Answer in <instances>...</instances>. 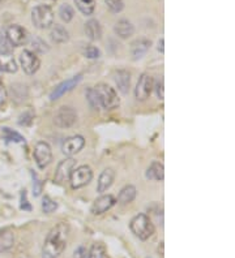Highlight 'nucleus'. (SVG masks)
<instances>
[{"label":"nucleus","mask_w":235,"mask_h":258,"mask_svg":"<svg viewBox=\"0 0 235 258\" xmlns=\"http://www.w3.org/2000/svg\"><path fill=\"white\" fill-rule=\"evenodd\" d=\"M69 227L67 223H59L47 233L42 248V258H58L67 248Z\"/></svg>","instance_id":"1"},{"label":"nucleus","mask_w":235,"mask_h":258,"mask_svg":"<svg viewBox=\"0 0 235 258\" xmlns=\"http://www.w3.org/2000/svg\"><path fill=\"white\" fill-rule=\"evenodd\" d=\"M129 228H131L132 233L143 241L151 239L156 231L151 218L145 214H138L132 218V221L129 222Z\"/></svg>","instance_id":"2"},{"label":"nucleus","mask_w":235,"mask_h":258,"mask_svg":"<svg viewBox=\"0 0 235 258\" xmlns=\"http://www.w3.org/2000/svg\"><path fill=\"white\" fill-rule=\"evenodd\" d=\"M94 92L97 94L98 102H100V107L105 110H115L119 107L120 99L116 94L115 89L106 84H98L94 86Z\"/></svg>","instance_id":"3"},{"label":"nucleus","mask_w":235,"mask_h":258,"mask_svg":"<svg viewBox=\"0 0 235 258\" xmlns=\"http://www.w3.org/2000/svg\"><path fill=\"white\" fill-rule=\"evenodd\" d=\"M31 21L38 29H49L54 25V12L49 6H37L31 11Z\"/></svg>","instance_id":"4"},{"label":"nucleus","mask_w":235,"mask_h":258,"mask_svg":"<svg viewBox=\"0 0 235 258\" xmlns=\"http://www.w3.org/2000/svg\"><path fill=\"white\" fill-rule=\"evenodd\" d=\"M93 179V171L89 166H80L77 168H73L71 176H69V181H71V186L73 189H80L82 186L88 185Z\"/></svg>","instance_id":"5"},{"label":"nucleus","mask_w":235,"mask_h":258,"mask_svg":"<svg viewBox=\"0 0 235 258\" xmlns=\"http://www.w3.org/2000/svg\"><path fill=\"white\" fill-rule=\"evenodd\" d=\"M4 35L13 47H21L29 41L28 30L20 25H10L6 29Z\"/></svg>","instance_id":"6"},{"label":"nucleus","mask_w":235,"mask_h":258,"mask_svg":"<svg viewBox=\"0 0 235 258\" xmlns=\"http://www.w3.org/2000/svg\"><path fill=\"white\" fill-rule=\"evenodd\" d=\"M77 120V113L72 107H66L63 106L57 111L54 116V123L59 128H71Z\"/></svg>","instance_id":"7"},{"label":"nucleus","mask_w":235,"mask_h":258,"mask_svg":"<svg viewBox=\"0 0 235 258\" xmlns=\"http://www.w3.org/2000/svg\"><path fill=\"white\" fill-rule=\"evenodd\" d=\"M154 86V80L151 75H141V77L138 79L137 85L135 88V97L137 101L144 102L147 101L148 98L151 97L152 92H153Z\"/></svg>","instance_id":"8"},{"label":"nucleus","mask_w":235,"mask_h":258,"mask_svg":"<svg viewBox=\"0 0 235 258\" xmlns=\"http://www.w3.org/2000/svg\"><path fill=\"white\" fill-rule=\"evenodd\" d=\"M34 159L35 163L39 168H44L53 161V150H51V146L44 141L37 142V145L34 146Z\"/></svg>","instance_id":"9"},{"label":"nucleus","mask_w":235,"mask_h":258,"mask_svg":"<svg viewBox=\"0 0 235 258\" xmlns=\"http://www.w3.org/2000/svg\"><path fill=\"white\" fill-rule=\"evenodd\" d=\"M20 64H21L22 71L26 73V75H34L39 67H41V60L39 57L35 55V52L30 50H24L20 55Z\"/></svg>","instance_id":"10"},{"label":"nucleus","mask_w":235,"mask_h":258,"mask_svg":"<svg viewBox=\"0 0 235 258\" xmlns=\"http://www.w3.org/2000/svg\"><path fill=\"white\" fill-rule=\"evenodd\" d=\"M82 80V75H77V76H73V77H71L69 80H67V81L62 82L60 85H58L57 88H55V90H54L53 93H51L50 95V99L51 101H57V99H59L60 97H63V95L66 94V93L71 92L73 88H76V86L81 82Z\"/></svg>","instance_id":"11"},{"label":"nucleus","mask_w":235,"mask_h":258,"mask_svg":"<svg viewBox=\"0 0 235 258\" xmlns=\"http://www.w3.org/2000/svg\"><path fill=\"white\" fill-rule=\"evenodd\" d=\"M75 166L76 161L72 159V158H67V159L60 162L57 167V171H55V181L59 184L67 181L69 179V176H71V173H72Z\"/></svg>","instance_id":"12"},{"label":"nucleus","mask_w":235,"mask_h":258,"mask_svg":"<svg viewBox=\"0 0 235 258\" xmlns=\"http://www.w3.org/2000/svg\"><path fill=\"white\" fill-rule=\"evenodd\" d=\"M85 145V140L82 136H72L64 141L62 146L63 154L67 157H72V155L77 154L78 151L81 150Z\"/></svg>","instance_id":"13"},{"label":"nucleus","mask_w":235,"mask_h":258,"mask_svg":"<svg viewBox=\"0 0 235 258\" xmlns=\"http://www.w3.org/2000/svg\"><path fill=\"white\" fill-rule=\"evenodd\" d=\"M116 204V200L113 195H104L98 197L96 201L91 205V213L94 215H101L106 213L107 210L113 208L114 205Z\"/></svg>","instance_id":"14"},{"label":"nucleus","mask_w":235,"mask_h":258,"mask_svg":"<svg viewBox=\"0 0 235 258\" xmlns=\"http://www.w3.org/2000/svg\"><path fill=\"white\" fill-rule=\"evenodd\" d=\"M152 46L151 39H147V38H140L137 41H135L131 46V55L133 60H138L147 54L149 48Z\"/></svg>","instance_id":"15"},{"label":"nucleus","mask_w":235,"mask_h":258,"mask_svg":"<svg viewBox=\"0 0 235 258\" xmlns=\"http://www.w3.org/2000/svg\"><path fill=\"white\" fill-rule=\"evenodd\" d=\"M15 246V232L11 228L0 230V254L10 252Z\"/></svg>","instance_id":"16"},{"label":"nucleus","mask_w":235,"mask_h":258,"mask_svg":"<svg viewBox=\"0 0 235 258\" xmlns=\"http://www.w3.org/2000/svg\"><path fill=\"white\" fill-rule=\"evenodd\" d=\"M114 80H115V84L119 89V92L122 94H127L129 90V86H131V75H129V72L124 70L116 71L115 75H114Z\"/></svg>","instance_id":"17"},{"label":"nucleus","mask_w":235,"mask_h":258,"mask_svg":"<svg viewBox=\"0 0 235 258\" xmlns=\"http://www.w3.org/2000/svg\"><path fill=\"white\" fill-rule=\"evenodd\" d=\"M114 179H115V171H114L113 168H106V170L100 175V179H98V184H97V192L98 193L106 192L107 189L113 185Z\"/></svg>","instance_id":"18"},{"label":"nucleus","mask_w":235,"mask_h":258,"mask_svg":"<svg viewBox=\"0 0 235 258\" xmlns=\"http://www.w3.org/2000/svg\"><path fill=\"white\" fill-rule=\"evenodd\" d=\"M114 32L122 39H127V38L132 37L133 33H135V26L132 25L128 20H119L116 22L115 26H114Z\"/></svg>","instance_id":"19"},{"label":"nucleus","mask_w":235,"mask_h":258,"mask_svg":"<svg viewBox=\"0 0 235 258\" xmlns=\"http://www.w3.org/2000/svg\"><path fill=\"white\" fill-rule=\"evenodd\" d=\"M0 71L6 73L17 72V63H16L13 54L0 52Z\"/></svg>","instance_id":"20"},{"label":"nucleus","mask_w":235,"mask_h":258,"mask_svg":"<svg viewBox=\"0 0 235 258\" xmlns=\"http://www.w3.org/2000/svg\"><path fill=\"white\" fill-rule=\"evenodd\" d=\"M85 34L91 41H100L102 38V26H101L100 21L94 19L89 20L85 24Z\"/></svg>","instance_id":"21"},{"label":"nucleus","mask_w":235,"mask_h":258,"mask_svg":"<svg viewBox=\"0 0 235 258\" xmlns=\"http://www.w3.org/2000/svg\"><path fill=\"white\" fill-rule=\"evenodd\" d=\"M147 177L149 180H156V181H163L165 177V167L161 162H153L147 170Z\"/></svg>","instance_id":"22"},{"label":"nucleus","mask_w":235,"mask_h":258,"mask_svg":"<svg viewBox=\"0 0 235 258\" xmlns=\"http://www.w3.org/2000/svg\"><path fill=\"white\" fill-rule=\"evenodd\" d=\"M51 39L55 43H64L69 39V33L63 25H54L51 29Z\"/></svg>","instance_id":"23"},{"label":"nucleus","mask_w":235,"mask_h":258,"mask_svg":"<svg viewBox=\"0 0 235 258\" xmlns=\"http://www.w3.org/2000/svg\"><path fill=\"white\" fill-rule=\"evenodd\" d=\"M136 193H137V190H136L135 186L125 185L124 188L120 190L119 196H118V202H119L120 205L129 204V202H132L136 199Z\"/></svg>","instance_id":"24"},{"label":"nucleus","mask_w":235,"mask_h":258,"mask_svg":"<svg viewBox=\"0 0 235 258\" xmlns=\"http://www.w3.org/2000/svg\"><path fill=\"white\" fill-rule=\"evenodd\" d=\"M75 4L77 10L85 15V16H91L96 10V2L94 0H75Z\"/></svg>","instance_id":"25"},{"label":"nucleus","mask_w":235,"mask_h":258,"mask_svg":"<svg viewBox=\"0 0 235 258\" xmlns=\"http://www.w3.org/2000/svg\"><path fill=\"white\" fill-rule=\"evenodd\" d=\"M86 258H107V250L104 244H101V242L93 244Z\"/></svg>","instance_id":"26"},{"label":"nucleus","mask_w":235,"mask_h":258,"mask_svg":"<svg viewBox=\"0 0 235 258\" xmlns=\"http://www.w3.org/2000/svg\"><path fill=\"white\" fill-rule=\"evenodd\" d=\"M73 16H75V11L69 4H63L60 6L59 8V17L63 20L64 22H69L72 21Z\"/></svg>","instance_id":"27"},{"label":"nucleus","mask_w":235,"mask_h":258,"mask_svg":"<svg viewBox=\"0 0 235 258\" xmlns=\"http://www.w3.org/2000/svg\"><path fill=\"white\" fill-rule=\"evenodd\" d=\"M2 132H3L4 137H6L8 141L20 142V144H21V142H25V139H24V137H22L20 133L15 132V131H12L11 128H7V126H4V128L2 129Z\"/></svg>","instance_id":"28"},{"label":"nucleus","mask_w":235,"mask_h":258,"mask_svg":"<svg viewBox=\"0 0 235 258\" xmlns=\"http://www.w3.org/2000/svg\"><path fill=\"white\" fill-rule=\"evenodd\" d=\"M58 209V204L54 201L53 199H50L49 196H44L43 200H42V210L46 214H51L53 211H55Z\"/></svg>","instance_id":"29"},{"label":"nucleus","mask_w":235,"mask_h":258,"mask_svg":"<svg viewBox=\"0 0 235 258\" xmlns=\"http://www.w3.org/2000/svg\"><path fill=\"white\" fill-rule=\"evenodd\" d=\"M107 8L113 13H119L124 10V3L123 0H105Z\"/></svg>","instance_id":"30"},{"label":"nucleus","mask_w":235,"mask_h":258,"mask_svg":"<svg viewBox=\"0 0 235 258\" xmlns=\"http://www.w3.org/2000/svg\"><path fill=\"white\" fill-rule=\"evenodd\" d=\"M82 54H84L85 57H88V59H98L101 56V51L100 48L96 47V46H86V47L82 50Z\"/></svg>","instance_id":"31"},{"label":"nucleus","mask_w":235,"mask_h":258,"mask_svg":"<svg viewBox=\"0 0 235 258\" xmlns=\"http://www.w3.org/2000/svg\"><path fill=\"white\" fill-rule=\"evenodd\" d=\"M31 44H33L34 51H37L39 54H44V52L49 51V46H47L46 42L42 41L41 38H34V39L31 41Z\"/></svg>","instance_id":"32"},{"label":"nucleus","mask_w":235,"mask_h":258,"mask_svg":"<svg viewBox=\"0 0 235 258\" xmlns=\"http://www.w3.org/2000/svg\"><path fill=\"white\" fill-rule=\"evenodd\" d=\"M86 99H88L89 104H90V107L94 108V110H98L100 107V102H98V98L96 92H94V89H88V92H86Z\"/></svg>","instance_id":"33"},{"label":"nucleus","mask_w":235,"mask_h":258,"mask_svg":"<svg viewBox=\"0 0 235 258\" xmlns=\"http://www.w3.org/2000/svg\"><path fill=\"white\" fill-rule=\"evenodd\" d=\"M0 52H13V46L8 42V39L6 38V35H0Z\"/></svg>","instance_id":"34"},{"label":"nucleus","mask_w":235,"mask_h":258,"mask_svg":"<svg viewBox=\"0 0 235 258\" xmlns=\"http://www.w3.org/2000/svg\"><path fill=\"white\" fill-rule=\"evenodd\" d=\"M153 90H156V94L158 97V99L162 101L163 99V80L160 79L157 80V82H154V86H153Z\"/></svg>","instance_id":"35"},{"label":"nucleus","mask_w":235,"mask_h":258,"mask_svg":"<svg viewBox=\"0 0 235 258\" xmlns=\"http://www.w3.org/2000/svg\"><path fill=\"white\" fill-rule=\"evenodd\" d=\"M86 255H88V249L84 245H80L73 252V258H86Z\"/></svg>","instance_id":"36"},{"label":"nucleus","mask_w":235,"mask_h":258,"mask_svg":"<svg viewBox=\"0 0 235 258\" xmlns=\"http://www.w3.org/2000/svg\"><path fill=\"white\" fill-rule=\"evenodd\" d=\"M7 98H8V94H7V90L4 88V85L0 82V108L3 107L4 104L7 103Z\"/></svg>","instance_id":"37"},{"label":"nucleus","mask_w":235,"mask_h":258,"mask_svg":"<svg viewBox=\"0 0 235 258\" xmlns=\"http://www.w3.org/2000/svg\"><path fill=\"white\" fill-rule=\"evenodd\" d=\"M33 179H34V184H33V186H34V196L37 197V196L41 195V183H39V180H38L37 175L35 173H33Z\"/></svg>","instance_id":"38"},{"label":"nucleus","mask_w":235,"mask_h":258,"mask_svg":"<svg viewBox=\"0 0 235 258\" xmlns=\"http://www.w3.org/2000/svg\"><path fill=\"white\" fill-rule=\"evenodd\" d=\"M158 51H160L161 54H163V38H161L160 41H158Z\"/></svg>","instance_id":"39"},{"label":"nucleus","mask_w":235,"mask_h":258,"mask_svg":"<svg viewBox=\"0 0 235 258\" xmlns=\"http://www.w3.org/2000/svg\"><path fill=\"white\" fill-rule=\"evenodd\" d=\"M4 2H6V0H0V3H4Z\"/></svg>","instance_id":"40"}]
</instances>
